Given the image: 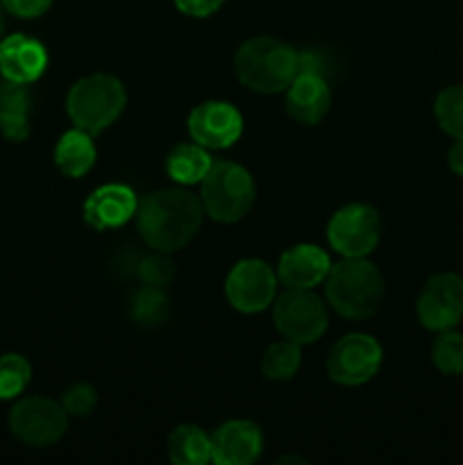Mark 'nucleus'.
<instances>
[{
    "mask_svg": "<svg viewBox=\"0 0 463 465\" xmlns=\"http://www.w3.org/2000/svg\"><path fill=\"white\" fill-rule=\"evenodd\" d=\"M202 203L191 191L163 189L143 195L136 207V230L141 239L159 252L186 248L202 225Z\"/></svg>",
    "mask_w": 463,
    "mask_h": 465,
    "instance_id": "obj_1",
    "label": "nucleus"
},
{
    "mask_svg": "<svg viewBox=\"0 0 463 465\" xmlns=\"http://www.w3.org/2000/svg\"><path fill=\"white\" fill-rule=\"evenodd\" d=\"M234 73L257 94H281L298 75V53L275 36H254L236 50Z\"/></svg>",
    "mask_w": 463,
    "mask_h": 465,
    "instance_id": "obj_2",
    "label": "nucleus"
},
{
    "mask_svg": "<svg viewBox=\"0 0 463 465\" xmlns=\"http://www.w3.org/2000/svg\"><path fill=\"white\" fill-rule=\"evenodd\" d=\"M325 295L339 316L348 321H366L381 307L384 277L366 257L345 259L331 266L325 280Z\"/></svg>",
    "mask_w": 463,
    "mask_h": 465,
    "instance_id": "obj_3",
    "label": "nucleus"
},
{
    "mask_svg": "<svg viewBox=\"0 0 463 465\" xmlns=\"http://www.w3.org/2000/svg\"><path fill=\"white\" fill-rule=\"evenodd\" d=\"M125 84L109 73L80 77L66 95V112L73 125L89 134H100L125 112Z\"/></svg>",
    "mask_w": 463,
    "mask_h": 465,
    "instance_id": "obj_4",
    "label": "nucleus"
},
{
    "mask_svg": "<svg viewBox=\"0 0 463 465\" xmlns=\"http://www.w3.org/2000/svg\"><path fill=\"white\" fill-rule=\"evenodd\" d=\"M254 180L241 163L213 162L200 182V203L216 223H239L254 204Z\"/></svg>",
    "mask_w": 463,
    "mask_h": 465,
    "instance_id": "obj_5",
    "label": "nucleus"
},
{
    "mask_svg": "<svg viewBox=\"0 0 463 465\" xmlns=\"http://www.w3.org/2000/svg\"><path fill=\"white\" fill-rule=\"evenodd\" d=\"M277 331L293 343H316L327 330V309L311 289H289L272 302Z\"/></svg>",
    "mask_w": 463,
    "mask_h": 465,
    "instance_id": "obj_6",
    "label": "nucleus"
},
{
    "mask_svg": "<svg viewBox=\"0 0 463 465\" xmlns=\"http://www.w3.org/2000/svg\"><path fill=\"white\" fill-rule=\"evenodd\" d=\"M9 430L21 443L48 448L66 434L68 413L64 411L62 402H54L45 395H30L14 404L9 413Z\"/></svg>",
    "mask_w": 463,
    "mask_h": 465,
    "instance_id": "obj_7",
    "label": "nucleus"
},
{
    "mask_svg": "<svg viewBox=\"0 0 463 465\" xmlns=\"http://www.w3.org/2000/svg\"><path fill=\"white\" fill-rule=\"evenodd\" d=\"M381 236V218L370 204L352 203L340 207L327 225V241L345 259L368 257Z\"/></svg>",
    "mask_w": 463,
    "mask_h": 465,
    "instance_id": "obj_8",
    "label": "nucleus"
},
{
    "mask_svg": "<svg viewBox=\"0 0 463 465\" xmlns=\"http://www.w3.org/2000/svg\"><path fill=\"white\" fill-rule=\"evenodd\" d=\"M381 352L379 341L370 334H348L336 341L327 354V375L340 386H361L379 372Z\"/></svg>",
    "mask_w": 463,
    "mask_h": 465,
    "instance_id": "obj_9",
    "label": "nucleus"
},
{
    "mask_svg": "<svg viewBox=\"0 0 463 465\" xmlns=\"http://www.w3.org/2000/svg\"><path fill=\"white\" fill-rule=\"evenodd\" d=\"M416 313L427 330H454L463 321V277L457 272H438L429 277L420 291Z\"/></svg>",
    "mask_w": 463,
    "mask_h": 465,
    "instance_id": "obj_10",
    "label": "nucleus"
},
{
    "mask_svg": "<svg viewBox=\"0 0 463 465\" xmlns=\"http://www.w3.org/2000/svg\"><path fill=\"white\" fill-rule=\"evenodd\" d=\"M277 272L261 259H243L225 280L227 302L241 313H259L275 300Z\"/></svg>",
    "mask_w": 463,
    "mask_h": 465,
    "instance_id": "obj_11",
    "label": "nucleus"
},
{
    "mask_svg": "<svg viewBox=\"0 0 463 465\" xmlns=\"http://www.w3.org/2000/svg\"><path fill=\"white\" fill-rule=\"evenodd\" d=\"M189 134L207 150H227L243 134V116L239 109L222 100H207L189 114Z\"/></svg>",
    "mask_w": 463,
    "mask_h": 465,
    "instance_id": "obj_12",
    "label": "nucleus"
},
{
    "mask_svg": "<svg viewBox=\"0 0 463 465\" xmlns=\"http://www.w3.org/2000/svg\"><path fill=\"white\" fill-rule=\"evenodd\" d=\"M139 198L127 184H104L98 186L89 198L84 200V221L94 230H116L136 216Z\"/></svg>",
    "mask_w": 463,
    "mask_h": 465,
    "instance_id": "obj_13",
    "label": "nucleus"
},
{
    "mask_svg": "<svg viewBox=\"0 0 463 465\" xmlns=\"http://www.w3.org/2000/svg\"><path fill=\"white\" fill-rule=\"evenodd\" d=\"M263 436L254 422L230 420L212 436V461L216 465H250L261 457Z\"/></svg>",
    "mask_w": 463,
    "mask_h": 465,
    "instance_id": "obj_14",
    "label": "nucleus"
},
{
    "mask_svg": "<svg viewBox=\"0 0 463 465\" xmlns=\"http://www.w3.org/2000/svg\"><path fill=\"white\" fill-rule=\"evenodd\" d=\"M48 66V53L44 44L27 35H12L0 41V73L5 80L18 84H32Z\"/></svg>",
    "mask_w": 463,
    "mask_h": 465,
    "instance_id": "obj_15",
    "label": "nucleus"
},
{
    "mask_svg": "<svg viewBox=\"0 0 463 465\" xmlns=\"http://www.w3.org/2000/svg\"><path fill=\"white\" fill-rule=\"evenodd\" d=\"M331 271V262L322 248L313 243H300L286 250L280 257L277 280L286 289H316L327 280Z\"/></svg>",
    "mask_w": 463,
    "mask_h": 465,
    "instance_id": "obj_16",
    "label": "nucleus"
},
{
    "mask_svg": "<svg viewBox=\"0 0 463 465\" xmlns=\"http://www.w3.org/2000/svg\"><path fill=\"white\" fill-rule=\"evenodd\" d=\"M331 104L327 77L316 73H298L286 89V112L302 125H316L325 118Z\"/></svg>",
    "mask_w": 463,
    "mask_h": 465,
    "instance_id": "obj_17",
    "label": "nucleus"
},
{
    "mask_svg": "<svg viewBox=\"0 0 463 465\" xmlns=\"http://www.w3.org/2000/svg\"><path fill=\"white\" fill-rule=\"evenodd\" d=\"M32 95L27 84L5 80L0 82V132L9 141H25L30 134Z\"/></svg>",
    "mask_w": 463,
    "mask_h": 465,
    "instance_id": "obj_18",
    "label": "nucleus"
},
{
    "mask_svg": "<svg viewBox=\"0 0 463 465\" xmlns=\"http://www.w3.org/2000/svg\"><path fill=\"white\" fill-rule=\"evenodd\" d=\"M95 157H98V150H95L94 134L80 127L64 132L62 139L54 145V163L64 175L73 180L84 177L94 168Z\"/></svg>",
    "mask_w": 463,
    "mask_h": 465,
    "instance_id": "obj_19",
    "label": "nucleus"
},
{
    "mask_svg": "<svg viewBox=\"0 0 463 465\" xmlns=\"http://www.w3.org/2000/svg\"><path fill=\"white\" fill-rule=\"evenodd\" d=\"M168 459L177 465H204L212 461V436L198 425H180L168 436Z\"/></svg>",
    "mask_w": 463,
    "mask_h": 465,
    "instance_id": "obj_20",
    "label": "nucleus"
},
{
    "mask_svg": "<svg viewBox=\"0 0 463 465\" xmlns=\"http://www.w3.org/2000/svg\"><path fill=\"white\" fill-rule=\"evenodd\" d=\"M213 159L200 143H180L171 150L166 159V173L180 186L200 184L212 168Z\"/></svg>",
    "mask_w": 463,
    "mask_h": 465,
    "instance_id": "obj_21",
    "label": "nucleus"
},
{
    "mask_svg": "<svg viewBox=\"0 0 463 465\" xmlns=\"http://www.w3.org/2000/svg\"><path fill=\"white\" fill-rule=\"evenodd\" d=\"M300 348L302 345L289 339L272 343L261 359L263 377L271 381H286L295 377V372L302 366V350Z\"/></svg>",
    "mask_w": 463,
    "mask_h": 465,
    "instance_id": "obj_22",
    "label": "nucleus"
},
{
    "mask_svg": "<svg viewBox=\"0 0 463 465\" xmlns=\"http://www.w3.org/2000/svg\"><path fill=\"white\" fill-rule=\"evenodd\" d=\"M171 313V300L163 293V289L154 286H141L130 300V316L141 327H157Z\"/></svg>",
    "mask_w": 463,
    "mask_h": 465,
    "instance_id": "obj_23",
    "label": "nucleus"
},
{
    "mask_svg": "<svg viewBox=\"0 0 463 465\" xmlns=\"http://www.w3.org/2000/svg\"><path fill=\"white\" fill-rule=\"evenodd\" d=\"M431 361L436 371L448 377L463 375V334L454 330L438 331L431 345Z\"/></svg>",
    "mask_w": 463,
    "mask_h": 465,
    "instance_id": "obj_24",
    "label": "nucleus"
},
{
    "mask_svg": "<svg viewBox=\"0 0 463 465\" xmlns=\"http://www.w3.org/2000/svg\"><path fill=\"white\" fill-rule=\"evenodd\" d=\"M434 114L445 134L463 139V84L448 86L434 103Z\"/></svg>",
    "mask_w": 463,
    "mask_h": 465,
    "instance_id": "obj_25",
    "label": "nucleus"
},
{
    "mask_svg": "<svg viewBox=\"0 0 463 465\" xmlns=\"http://www.w3.org/2000/svg\"><path fill=\"white\" fill-rule=\"evenodd\" d=\"M32 380V366L21 354L0 357V400L18 398Z\"/></svg>",
    "mask_w": 463,
    "mask_h": 465,
    "instance_id": "obj_26",
    "label": "nucleus"
},
{
    "mask_svg": "<svg viewBox=\"0 0 463 465\" xmlns=\"http://www.w3.org/2000/svg\"><path fill=\"white\" fill-rule=\"evenodd\" d=\"M136 272H139L141 282H143L145 286L166 289V286L175 280V263L171 262L168 252H159V250H154L153 254L141 259Z\"/></svg>",
    "mask_w": 463,
    "mask_h": 465,
    "instance_id": "obj_27",
    "label": "nucleus"
},
{
    "mask_svg": "<svg viewBox=\"0 0 463 465\" xmlns=\"http://www.w3.org/2000/svg\"><path fill=\"white\" fill-rule=\"evenodd\" d=\"M62 407L68 416L86 418L98 407V393L91 384H73L64 391Z\"/></svg>",
    "mask_w": 463,
    "mask_h": 465,
    "instance_id": "obj_28",
    "label": "nucleus"
},
{
    "mask_svg": "<svg viewBox=\"0 0 463 465\" xmlns=\"http://www.w3.org/2000/svg\"><path fill=\"white\" fill-rule=\"evenodd\" d=\"M53 0H3V7L18 18H36L45 14Z\"/></svg>",
    "mask_w": 463,
    "mask_h": 465,
    "instance_id": "obj_29",
    "label": "nucleus"
},
{
    "mask_svg": "<svg viewBox=\"0 0 463 465\" xmlns=\"http://www.w3.org/2000/svg\"><path fill=\"white\" fill-rule=\"evenodd\" d=\"M172 3H175V7L180 9L182 14H186V16L207 18L212 16L213 12H218L225 0H172Z\"/></svg>",
    "mask_w": 463,
    "mask_h": 465,
    "instance_id": "obj_30",
    "label": "nucleus"
},
{
    "mask_svg": "<svg viewBox=\"0 0 463 465\" xmlns=\"http://www.w3.org/2000/svg\"><path fill=\"white\" fill-rule=\"evenodd\" d=\"M448 166L452 168L454 175L463 177V139H457V143L448 153Z\"/></svg>",
    "mask_w": 463,
    "mask_h": 465,
    "instance_id": "obj_31",
    "label": "nucleus"
},
{
    "mask_svg": "<svg viewBox=\"0 0 463 465\" xmlns=\"http://www.w3.org/2000/svg\"><path fill=\"white\" fill-rule=\"evenodd\" d=\"M5 35V7H3V0H0V41H3Z\"/></svg>",
    "mask_w": 463,
    "mask_h": 465,
    "instance_id": "obj_32",
    "label": "nucleus"
}]
</instances>
